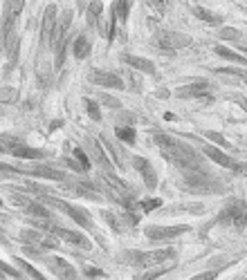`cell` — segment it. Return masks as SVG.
I'll use <instances>...</instances> for the list:
<instances>
[{
	"instance_id": "e575fe53",
	"label": "cell",
	"mask_w": 247,
	"mask_h": 280,
	"mask_svg": "<svg viewBox=\"0 0 247 280\" xmlns=\"http://www.w3.org/2000/svg\"><path fill=\"white\" fill-rule=\"evenodd\" d=\"M16 96H18V92H16V90H12V88H3V90H0V101H3V103L16 101Z\"/></svg>"
},
{
	"instance_id": "d6986e66",
	"label": "cell",
	"mask_w": 247,
	"mask_h": 280,
	"mask_svg": "<svg viewBox=\"0 0 247 280\" xmlns=\"http://www.w3.org/2000/svg\"><path fill=\"white\" fill-rule=\"evenodd\" d=\"M54 16H56V5H50L45 12V16H43V36H52V32H54Z\"/></svg>"
},
{
	"instance_id": "c3c4849f",
	"label": "cell",
	"mask_w": 247,
	"mask_h": 280,
	"mask_svg": "<svg viewBox=\"0 0 247 280\" xmlns=\"http://www.w3.org/2000/svg\"><path fill=\"white\" fill-rule=\"evenodd\" d=\"M0 206H3V202H0Z\"/></svg>"
},
{
	"instance_id": "3957f363",
	"label": "cell",
	"mask_w": 247,
	"mask_h": 280,
	"mask_svg": "<svg viewBox=\"0 0 247 280\" xmlns=\"http://www.w3.org/2000/svg\"><path fill=\"white\" fill-rule=\"evenodd\" d=\"M182 186L185 191L191 193H220L222 184L211 177L209 173H202V171H185V177H182Z\"/></svg>"
},
{
	"instance_id": "7dc6e473",
	"label": "cell",
	"mask_w": 247,
	"mask_h": 280,
	"mask_svg": "<svg viewBox=\"0 0 247 280\" xmlns=\"http://www.w3.org/2000/svg\"><path fill=\"white\" fill-rule=\"evenodd\" d=\"M240 280H247V278H240Z\"/></svg>"
},
{
	"instance_id": "d4e9b609",
	"label": "cell",
	"mask_w": 247,
	"mask_h": 280,
	"mask_svg": "<svg viewBox=\"0 0 247 280\" xmlns=\"http://www.w3.org/2000/svg\"><path fill=\"white\" fill-rule=\"evenodd\" d=\"M128 9H130V3H126V0H122V3H113V16H115V21L119 18V23H124L126 16H128Z\"/></svg>"
},
{
	"instance_id": "1f68e13d",
	"label": "cell",
	"mask_w": 247,
	"mask_h": 280,
	"mask_svg": "<svg viewBox=\"0 0 247 280\" xmlns=\"http://www.w3.org/2000/svg\"><path fill=\"white\" fill-rule=\"evenodd\" d=\"M86 108H88V114L93 121H99L101 119V112H99V105H97L95 99H86Z\"/></svg>"
},
{
	"instance_id": "ffe728a7",
	"label": "cell",
	"mask_w": 247,
	"mask_h": 280,
	"mask_svg": "<svg viewBox=\"0 0 247 280\" xmlns=\"http://www.w3.org/2000/svg\"><path fill=\"white\" fill-rule=\"evenodd\" d=\"M90 50H93L90 38L86 36V34H81V36L74 41V56H76V59H86V56L90 54Z\"/></svg>"
},
{
	"instance_id": "30bf717a",
	"label": "cell",
	"mask_w": 247,
	"mask_h": 280,
	"mask_svg": "<svg viewBox=\"0 0 247 280\" xmlns=\"http://www.w3.org/2000/svg\"><path fill=\"white\" fill-rule=\"evenodd\" d=\"M202 153H205V155L209 157V159H214V162L218 164V166H222V168H229V171H236V173H243V171H245V166H243V164L234 162V159H231L229 155L220 153V151H218V148H214V146H207Z\"/></svg>"
},
{
	"instance_id": "8fae6325",
	"label": "cell",
	"mask_w": 247,
	"mask_h": 280,
	"mask_svg": "<svg viewBox=\"0 0 247 280\" xmlns=\"http://www.w3.org/2000/svg\"><path fill=\"white\" fill-rule=\"evenodd\" d=\"M50 231H52V233H56V235H59V238H63V240H65V242H70V244H76V247H84V249H90V242H88V238H86L84 233H79V231L61 229V226H54V224L50 226Z\"/></svg>"
},
{
	"instance_id": "9c48e42d",
	"label": "cell",
	"mask_w": 247,
	"mask_h": 280,
	"mask_svg": "<svg viewBox=\"0 0 247 280\" xmlns=\"http://www.w3.org/2000/svg\"><path fill=\"white\" fill-rule=\"evenodd\" d=\"M209 92H211V88L205 81H193V83L182 85V88L176 90V94L180 99H205V96H209Z\"/></svg>"
},
{
	"instance_id": "7c38bea8",
	"label": "cell",
	"mask_w": 247,
	"mask_h": 280,
	"mask_svg": "<svg viewBox=\"0 0 247 280\" xmlns=\"http://www.w3.org/2000/svg\"><path fill=\"white\" fill-rule=\"evenodd\" d=\"M90 81H93L95 85H101V88H124V83L119 81L117 74H113V72H104V70L90 72Z\"/></svg>"
},
{
	"instance_id": "52a82bcc",
	"label": "cell",
	"mask_w": 247,
	"mask_h": 280,
	"mask_svg": "<svg viewBox=\"0 0 247 280\" xmlns=\"http://www.w3.org/2000/svg\"><path fill=\"white\" fill-rule=\"evenodd\" d=\"M189 229L187 224H178V226H146V238L155 240V242H162V240H173L178 235H182Z\"/></svg>"
},
{
	"instance_id": "603a6c76",
	"label": "cell",
	"mask_w": 247,
	"mask_h": 280,
	"mask_svg": "<svg viewBox=\"0 0 247 280\" xmlns=\"http://www.w3.org/2000/svg\"><path fill=\"white\" fill-rule=\"evenodd\" d=\"M216 54H218V56H222V59H227V61L243 63V65H247V56H245V54H236V52L227 50V47H222V45H218V47H216Z\"/></svg>"
},
{
	"instance_id": "60d3db41",
	"label": "cell",
	"mask_w": 247,
	"mask_h": 280,
	"mask_svg": "<svg viewBox=\"0 0 247 280\" xmlns=\"http://www.w3.org/2000/svg\"><path fill=\"white\" fill-rule=\"evenodd\" d=\"M236 103H238L240 108H243L245 112H247V99H243V96H236Z\"/></svg>"
},
{
	"instance_id": "f6af8a7d",
	"label": "cell",
	"mask_w": 247,
	"mask_h": 280,
	"mask_svg": "<svg viewBox=\"0 0 247 280\" xmlns=\"http://www.w3.org/2000/svg\"><path fill=\"white\" fill-rule=\"evenodd\" d=\"M240 50H243V52H247V45H240Z\"/></svg>"
},
{
	"instance_id": "44dd1931",
	"label": "cell",
	"mask_w": 247,
	"mask_h": 280,
	"mask_svg": "<svg viewBox=\"0 0 247 280\" xmlns=\"http://www.w3.org/2000/svg\"><path fill=\"white\" fill-rule=\"evenodd\" d=\"M12 155H14V157H21V159H41V157H45L47 153L38 151V148H30V146H21V148H16V151H14Z\"/></svg>"
},
{
	"instance_id": "8992f818",
	"label": "cell",
	"mask_w": 247,
	"mask_h": 280,
	"mask_svg": "<svg viewBox=\"0 0 247 280\" xmlns=\"http://www.w3.org/2000/svg\"><path fill=\"white\" fill-rule=\"evenodd\" d=\"M45 202H47V204H52V206H56V209L63 211V213H67L72 220L76 222V224L86 226V229H90V226H93V218H90V213L86 209L72 206V204H67V202H63V200H56V197H45Z\"/></svg>"
},
{
	"instance_id": "ba28073f",
	"label": "cell",
	"mask_w": 247,
	"mask_h": 280,
	"mask_svg": "<svg viewBox=\"0 0 247 280\" xmlns=\"http://www.w3.org/2000/svg\"><path fill=\"white\" fill-rule=\"evenodd\" d=\"M45 264L50 267V271L54 273V276H59V278H63V280H74V278H76V269L72 267L67 260H63V258L50 255V258L45 260Z\"/></svg>"
},
{
	"instance_id": "9a60e30c",
	"label": "cell",
	"mask_w": 247,
	"mask_h": 280,
	"mask_svg": "<svg viewBox=\"0 0 247 280\" xmlns=\"http://www.w3.org/2000/svg\"><path fill=\"white\" fill-rule=\"evenodd\" d=\"M133 164H135V168L142 173L144 184H146L148 188H155V186H157V175H155L153 166L148 164V159H144V157H133Z\"/></svg>"
},
{
	"instance_id": "83f0119b",
	"label": "cell",
	"mask_w": 247,
	"mask_h": 280,
	"mask_svg": "<svg viewBox=\"0 0 247 280\" xmlns=\"http://www.w3.org/2000/svg\"><path fill=\"white\" fill-rule=\"evenodd\" d=\"M101 215H104V220L108 222V224L113 226L115 231H119V229H122V222H124V218H119V215H115L113 211H104V213H101Z\"/></svg>"
},
{
	"instance_id": "5b68a950",
	"label": "cell",
	"mask_w": 247,
	"mask_h": 280,
	"mask_svg": "<svg viewBox=\"0 0 247 280\" xmlns=\"http://www.w3.org/2000/svg\"><path fill=\"white\" fill-rule=\"evenodd\" d=\"M243 200H229L227 206L218 215V224H234L236 229H245L247 222V209Z\"/></svg>"
},
{
	"instance_id": "d590c367",
	"label": "cell",
	"mask_w": 247,
	"mask_h": 280,
	"mask_svg": "<svg viewBox=\"0 0 247 280\" xmlns=\"http://www.w3.org/2000/svg\"><path fill=\"white\" fill-rule=\"evenodd\" d=\"M142 206H144V211H155L157 206H162V200H144Z\"/></svg>"
},
{
	"instance_id": "e0dca14e",
	"label": "cell",
	"mask_w": 247,
	"mask_h": 280,
	"mask_svg": "<svg viewBox=\"0 0 247 280\" xmlns=\"http://www.w3.org/2000/svg\"><path fill=\"white\" fill-rule=\"evenodd\" d=\"M171 269H173V262H169V264H159V267H151L148 271L137 273V276H135V280H155V278L164 276L167 271H171Z\"/></svg>"
},
{
	"instance_id": "7bdbcfd3",
	"label": "cell",
	"mask_w": 247,
	"mask_h": 280,
	"mask_svg": "<svg viewBox=\"0 0 247 280\" xmlns=\"http://www.w3.org/2000/svg\"><path fill=\"white\" fill-rule=\"evenodd\" d=\"M164 119H167V121H176V114H173V112H167V114H164Z\"/></svg>"
},
{
	"instance_id": "836d02e7",
	"label": "cell",
	"mask_w": 247,
	"mask_h": 280,
	"mask_svg": "<svg viewBox=\"0 0 247 280\" xmlns=\"http://www.w3.org/2000/svg\"><path fill=\"white\" fill-rule=\"evenodd\" d=\"M27 206V213H32V215H36V218H47V209H43L41 204H25Z\"/></svg>"
},
{
	"instance_id": "484cf974",
	"label": "cell",
	"mask_w": 247,
	"mask_h": 280,
	"mask_svg": "<svg viewBox=\"0 0 247 280\" xmlns=\"http://www.w3.org/2000/svg\"><path fill=\"white\" fill-rule=\"evenodd\" d=\"M104 12V3H88V16H90V25H97V18Z\"/></svg>"
},
{
	"instance_id": "5bb4252c",
	"label": "cell",
	"mask_w": 247,
	"mask_h": 280,
	"mask_svg": "<svg viewBox=\"0 0 247 280\" xmlns=\"http://www.w3.org/2000/svg\"><path fill=\"white\" fill-rule=\"evenodd\" d=\"M16 173H25V175H38V177H47V180H65V173L56 171L50 166H30V168H16Z\"/></svg>"
},
{
	"instance_id": "b9f144b4",
	"label": "cell",
	"mask_w": 247,
	"mask_h": 280,
	"mask_svg": "<svg viewBox=\"0 0 247 280\" xmlns=\"http://www.w3.org/2000/svg\"><path fill=\"white\" fill-rule=\"evenodd\" d=\"M86 273H90V276H104L101 269H86Z\"/></svg>"
},
{
	"instance_id": "4fadbf2b",
	"label": "cell",
	"mask_w": 247,
	"mask_h": 280,
	"mask_svg": "<svg viewBox=\"0 0 247 280\" xmlns=\"http://www.w3.org/2000/svg\"><path fill=\"white\" fill-rule=\"evenodd\" d=\"M70 21H72V12H65V16L54 25V32L50 36V43L54 50H59L63 43H65V34H67V27H70Z\"/></svg>"
},
{
	"instance_id": "ab89813d",
	"label": "cell",
	"mask_w": 247,
	"mask_h": 280,
	"mask_svg": "<svg viewBox=\"0 0 247 280\" xmlns=\"http://www.w3.org/2000/svg\"><path fill=\"white\" fill-rule=\"evenodd\" d=\"M218 278V271H205V273H198V276H193L191 280H214Z\"/></svg>"
},
{
	"instance_id": "4dcf8cb0",
	"label": "cell",
	"mask_w": 247,
	"mask_h": 280,
	"mask_svg": "<svg viewBox=\"0 0 247 280\" xmlns=\"http://www.w3.org/2000/svg\"><path fill=\"white\" fill-rule=\"evenodd\" d=\"M220 38H225V41H240L243 38V34L238 30H234V27H222L220 30Z\"/></svg>"
},
{
	"instance_id": "bcb514c9",
	"label": "cell",
	"mask_w": 247,
	"mask_h": 280,
	"mask_svg": "<svg viewBox=\"0 0 247 280\" xmlns=\"http://www.w3.org/2000/svg\"><path fill=\"white\" fill-rule=\"evenodd\" d=\"M0 280H5V276H3V271H0Z\"/></svg>"
},
{
	"instance_id": "277c9868",
	"label": "cell",
	"mask_w": 247,
	"mask_h": 280,
	"mask_svg": "<svg viewBox=\"0 0 247 280\" xmlns=\"http://www.w3.org/2000/svg\"><path fill=\"white\" fill-rule=\"evenodd\" d=\"M151 45L162 52H176V50L191 45V36L180 34V32H171V30H157L151 38Z\"/></svg>"
},
{
	"instance_id": "2e32d148",
	"label": "cell",
	"mask_w": 247,
	"mask_h": 280,
	"mask_svg": "<svg viewBox=\"0 0 247 280\" xmlns=\"http://www.w3.org/2000/svg\"><path fill=\"white\" fill-rule=\"evenodd\" d=\"M124 63H128L130 67H135V70H142V72H146V74H155V63H151L148 59H142V56H130V54H126L124 56Z\"/></svg>"
},
{
	"instance_id": "7402d4cb",
	"label": "cell",
	"mask_w": 247,
	"mask_h": 280,
	"mask_svg": "<svg viewBox=\"0 0 247 280\" xmlns=\"http://www.w3.org/2000/svg\"><path fill=\"white\" fill-rule=\"evenodd\" d=\"M0 144H3L5 148H7L9 153H14L16 148H21V146H25V142H23L21 137H16V134H0Z\"/></svg>"
},
{
	"instance_id": "74e56055",
	"label": "cell",
	"mask_w": 247,
	"mask_h": 280,
	"mask_svg": "<svg viewBox=\"0 0 247 280\" xmlns=\"http://www.w3.org/2000/svg\"><path fill=\"white\" fill-rule=\"evenodd\" d=\"M205 137H207V139H214V142H216V144H220V146H227V139H222L218 132H211V130H207Z\"/></svg>"
},
{
	"instance_id": "6da1fadb",
	"label": "cell",
	"mask_w": 247,
	"mask_h": 280,
	"mask_svg": "<svg viewBox=\"0 0 247 280\" xmlns=\"http://www.w3.org/2000/svg\"><path fill=\"white\" fill-rule=\"evenodd\" d=\"M153 142L159 146L162 155L173 162V166L182 168V171H198L200 168V155L191 151V146H187L185 142L180 139H173L171 134L167 132H155L153 134Z\"/></svg>"
},
{
	"instance_id": "d6a6232c",
	"label": "cell",
	"mask_w": 247,
	"mask_h": 280,
	"mask_svg": "<svg viewBox=\"0 0 247 280\" xmlns=\"http://www.w3.org/2000/svg\"><path fill=\"white\" fill-rule=\"evenodd\" d=\"M18 264H21V267H23V269H25V271H27V273H30V276H32L34 280H47V278H45V276H43V273H41V271H36V269H34V267H32V264H30V262H25V260H18Z\"/></svg>"
},
{
	"instance_id": "4316f807",
	"label": "cell",
	"mask_w": 247,
	"mask_h": 280,
	"mask_svg": "<svg viewBox=\"0 0 247 280\" xmlns=\"http://www.w3.org/2000/svg\"><path fill=\"white\" fill-rule=\"evenodd\" d=\"M7 54H9V59L12 61H16V56H18V38H16V34H7Z\"/></svg>"
},
{
	"instance_id": "f35d334b",
	"label": "cell",
	"mask_w": 247,
	"mask_h": 280,
	"mask_svg": "<svg viewBox=\"0 0 247 280\" xmlns=\"http://www.w3.org/2000/svg\"><path fill=\"white\" fill-rule=\"evenodd\" d=\"M101 103L110 105V108H119V101H117V99H113L110 94H101Z\"/></svg>"
},
{
	"instance_id": "ac0fdd59",
	"label": "cell",
	"mask_w": 247,
	"mask_h": 280,
	"mask_svg": "<svg viewBox=\"0 0 247 280\" xmlns=\"http://www.w3.org/2000/svg\"><path fill=\"white\" fill-rule=\"evenodd\" d=\"M191 12H193V16H198V18H200V21H207V23H211V25H220V23H222V18H220V16H216V14H211L209 9L200 7V5H193V7H191Z\"/></svg>"
},
{
	"instance_id": "f1b7e54d",
	"label": "cell",
	"mask_w": 247,
	"mask_h": 280,
	"mask_svg": "<svg viewBox=\"0 0 247 280\" xmlns=\"http://www.w3.org/2000/svg\"><path fill=\"white\" fill-rule=\"evenodd\" d=\"M72 155H74L76 164H79V166L84 168V173H86V171H90V159H88V155H86L84 151H81V148H74V153H72Z\"/></svg>"
},
{
	"instance_id": "8d00e7d4",
	"label": "cell",
	"mask_w": 247,
	"mask_h": 280,
	"mask_svg": "<svg viewBox=\"0 0 247 280\" xmlns=\"http://www.w3.org/2000/svg\"><path fill=\"white\" fill-rule=\"evenodd\" d=\"M0 269H3L5 273H9V276H12V278H23V276H21V271H16V269H14V267H9V264H5L3 260H0Z\"/></svg>"
},
{
	"instance_id": "7a4b0ae2",
	"label": "cell",
	"mask_w": 247,
	"mask_h": 280,
	"mask_svg": "<svg viewBox=\"0 0 247 280\" xmlns=\"http://www.w3.org/2000/svg\"><path fill=\"white\" fill-rule=\"evenodd\" d=\"M176 260V251L173 249H157V251H146V253H139V251H126L124 253V262L126 264H135V267H159L164 262H173Z\"/></svg>"
},
{
	"instance_id": "f546056e",
	"label": "cell",
	"mask_w": 247,
	"mask_h": 280,
	"mask_svg": "<svg viewBox=\"0 0 247 280\" xmlns=\"http://www.w3.org/2000/svg\"><path fill=\"white\" fill-rule=\"evenodd\" d=\"M218 74H229V76H238V79L247 81V70H238V67H218Z\"/></svg>"
},
{
	"instance_id": "cb8c5ba5",
	"label": "cell",
	"mask_w": 247,
	"mask_h": 280,
	"mask_svg": "<svg viewBox=\"0 0 247 280\" xmlns=\"http://www.w3.org/2000/svg\"><path fill=\"white\" fill-rule=\"evenodd\" d=\"M115 134H117V139H122V142H126V144H135L133 125H117V128H115Z\"/></svg>"
},
{
	"instance_id": "ee69618b",
	"label": "cell",
	"mask_w": 247,
	"mask_h": 280,
	"mask_svg": "<svg viewBox=\"0 0 247 280\" xmlns=\"http://www.w3.org/2000/svg\"><path fill=\"white\" fill-rule=\"evenodd\" d=\"M63 125V121H52V125H50V130H56V128H61Z\"/></svg>"
}]
</instances>
